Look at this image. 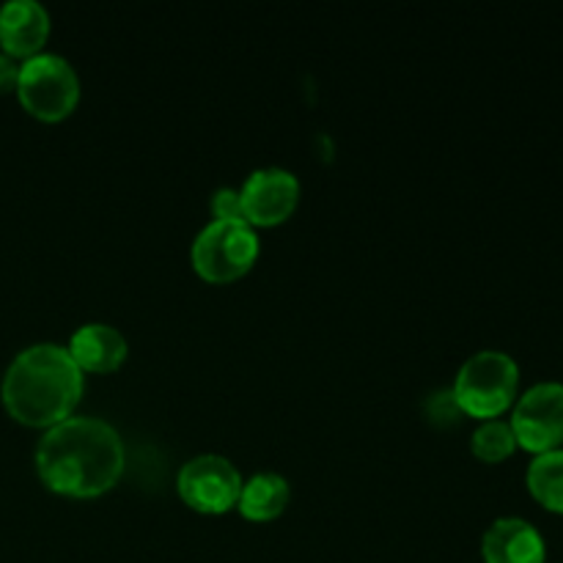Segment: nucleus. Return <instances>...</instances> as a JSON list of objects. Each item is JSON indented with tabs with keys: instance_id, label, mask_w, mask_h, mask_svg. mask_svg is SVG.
<instances>
[{
	"instance_id": "nucleus-1",
	"label": "nucleus",
	"mask_w": 563,
	"mask_h": 563,
	"mask_svg": "<svg viewBox=\"0 0 563 563\" xmlns=\"http://www.w3.org/2000/svg\"><path fill=\"white\" fill-rule=\"evenodd\" d=\"M36 467L49 489L91 498L119 482L124 440L102 418L69 416L49 427L36 445Z\"/></svg>"
},
{
	"instance_id": "nucleus-2",
	"label": "nucleus",
	"mask_w": 563,
	"mask_h": 563,
	"mask_svg": "<svg viewBox=\"0 0 563 563\" xmlns=\"http://www.w3.org/2000/svg\"><path fill=\"white\" fill-rule=\"evenodd\" d=\"M3 405L27 427H55L82 396V368L58 344H33L11 361L3 377Z\"/></svg>"
},
{
	"instance_id": "nucleus-3",
	"label": "nucleus",
	"mask_w": 563,
	"mask_h": 563,
	"mask_svg": "<svg viewBox=\"0 0 563 563\" xmlns=\"http://www.w3.org/2000/svg\"><path fill=\"white\" fill-rule=\"evenodd\" d=\"M520 368L515 357L498 350H484L462 363L454 383V399L462 412L476 418H495L515 401Z\"/></svg>"
},
{
	"instance_id": "nucleus-4",
	"label": "nucleus",
	"mask_w": 563,
	"mask_h": 563,
	"mask_svg": "<svg viewBox=\"0 0 563 563\" xmlns=\"http://www.w3.org/2000/svg\"><path fill=\"white\" fill-rule=\"evenodd\" d=\"M20 102L27 113L38 119H64L80 97V80L77 71L64 55L36 53L22 60L20 82H16Z\"/></svg>"
},
{
	"instance_id": "nucleus-5",
	"label": "nucleus",
	"mask_w": 563,
	"mask_h": 563,
	"mask_svg": "<svg viewBox=\"0 0 563 563\" xmlns=\"http://www.w3.org/2000/svg\"><path fill=\"white\" fill-rule=\"evenodd\" d=\"M258 256V236L247 220H212L192 242V264L209 280H234Z\"/></svg>"
},
{
	"instance_id": "nucleus-6",
	"label": "nucleus",
	"mask_w": 563,
	"mask_h": 563,
	"mask_svg": "<svg viewBox=\"0 0 563 563\" xmlns=\"http://www.w3.org/2000/svg\"><path fill=\"white\" fill-rule=\"evenodd\" d=\"M511 432L533 454L559 449L563 443V385L539 383L528 388L511 412Z\"/></svg>"
},
{
	"instance_id": "nucleus-7",
	"label": "nucleus",
	"mask_w": 563,
	"mask_h": 563,
	"mask_svg": "<svg viewBox=\"0 0 563 563\" xmlns=\"http://www.w3.org/2000/svg\"><path fill=\"white\" fill-rule=\"evenodd\" d=\"M240 489V471L220 454L192 456L179 471L181 498L201 511H225L236 504Z\"/></svg>"
},
{
	"instance_id": "nucleus-8",
	"label": "nucleus",
	"mask_w": 563,
	"mask_h": 563,
	"mask_svg": "<svg viewBox=\"0 0 563 563\" xmlns=\"http://www.w3.org/2000/svg\"><path fill=\"white\" fill-rule=\"evenodd\" d=\"M300 198V181L286 168H258L240 190L242 214L247 223L273 225L289 218Z\"/></svg>"
},
{
	"instance_id": "nucleus-9",
	"label": "nucleus",
	"mask_w": 563,
	"mask_h": 563,
	"mask_svg": "<svg viewBox=\"0 0 563 563\" xmlns=\"http://www.w3.org/2000/svg\"><path fill=\"white\" fill-rule=\"evenodd\" d=\"M487 563H544L548 548L537 528L522 517H500L482 539Z\"/></svg>"
},
{
	"instance_id": "nucleus-10",
	"label": "nucleus",
	"mask_w": 563,
	"mask_h": 563,
	"mask_svg": "<svg viewBox=\"0 0 563 563\" xmlns=\"http://www.w3.org/2000/svg\"><path fill=\"white\" fill-rule=\"evenodd\" d=\"M49 33V14L38 0H9L0 5V44L14 58H31Z\"/></svg>"
},
{
	"instance_id": "nucleus-11",
	"label": "nucleus",
	"mask_w": 563,
	"mask_h": 563,
	"mask_svg": "<svg viewBox=\"0 0 563 563\" xmlns=\"http://www.w3.org/2000/svg\"><path fill=\"white\" fill-rule=\"evenodd\" d=\"M69 355L88 372H113L126 357V339L104 322L82 324L75 330L69 344Z\"/></svg>"
},
{
	"instance_id": "nucleus-12",
	"label": "nucleus",
	"mask_w": 563,
	"mask_h": 563,
	"mask_svg": "<svg viewBox=\"0 0 563 563\" xmlns=\"http://www.w3.org/2000/svg\"><path fill=\"white\" fill-rule=\"evenodd\" d=\"M289 504V482L280 473H256L242 482L236 506L251 520H273Z\"/></svg>"
},
{
	"instance_id": "nucleus-13",
	"label": "nucleus",
	"mask_w": 563,
	"mask_h": 563,
	"mask_svg": "<svg viewBox=\"0 0 563 563\" xmlns=\"http://www.w3.org/2000/svg\"><path fill=\"white\" fill-rule=\"evenodd\" d=\"M528 489L544 509L563 515V451H544L528 465Z\"/></svg>"
},
{
	"instance_id": "nucleus-14",
	"label": "nucleus",
	"mask_w": 563,
	"mask_h": 563,
	"mask_svg": "<svg viewBox=\"0 0 563 563\" xmlns=\"http://www.w3.org/2000/svg\"><path fill=\"white\" fill-rule=\"evenodd\" d=\"M471 449L478 460L484 462H504L506 456L515 454L517 438L511 432V423L489 418V421L478 423V429L471 438Z\"/></svg>"
},
{
	"instance_id": "nucleus-15",
	"label": "nucleus",
	"mask_w": 563,
	"mask_h": 563,
	"mask_svg": "<svg viewBox=\"0 0 563 563\" xmlns=\"http://www.w3.org/2000/svg\"><path fill=\"white\" fill-rule=\"evenodd\" d=\"M427 410H429V418H432L434 423H454V421H460V416H462L460 405H456V399H454V390H438V394L429 396Z\"/></svg>"
},
{
	"instance_id": "nucleus-16",
	"label": "nucleus",
	"mask_w": 563,
	"mask_h": 563,
	"mask_svg": "<svg viewBox=\"0 0 563 563\" xmlns=\"http://www.w3.org/2000/svg\"><path fill=\"white\" fill-rule=\"evenodd\" d=\"M212 212H214V220H245V214H242L240 190H231V187H220V190H214Z\"/></svg>"
},
{
	"instance_id": "nucleus-17",
	"label": "nucleus",
	"mask_w": 563,
	"mask_h": 563,
	"mask_svg": "<svg viewBox=\"0 0 563 563\" xmlns=\"http://www.w3.org/2000/svg\"><path fill=\"white\" fill-rule=\"evenodd\" d=\"M20 58L9 53H0V93L3 91H16V82H20Z\"/></svg>"
}]
</instances>
